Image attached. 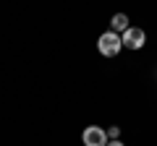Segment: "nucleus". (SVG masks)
Returning a JSON list of instances; mask_svg holds the SVG:
<instances>
[{
    "label": "nucleus",
    "instance_id": "4",
    "mask_svg": "<svg viewBox=\"0 0 157 146\" xmlns=\"http://www.w3.org/2000/svg\"><path fill=\"white\" fill-rule=\"evenodd\" d=\"M126 29H128V16H126V13H115V16L110 18V31L121 34V31H126Z\"/></svg>",
    "mask_w": 157,
    "mask_h": 146
},
{
    "label": "nucleus",
    "instance_id": "2",
    "mask_svg": "<svg viewBox=\"0 0 157 146\" xmlns=\"http://www.w3.org/2000/svg\"><path fill=\"white\" fill-rule=\"evenodd\" d=\"M84 146H107V130H102L100 125H86L81 133Z\"/></svg>",
    "mask_w": 157,
    "mask_h": 146
},
{
    "label": "nucleus",
    "instance_id": "5",
    "mask_svg": "<svg viewBox=\"0 0 157 146\" xmlns=\"http://www.w3.org/2000/svg\"><path fill=\"white\" fill-rule=\"evenodd\" d=\"M107 138H121V128H118V125H113V128H107Z\"/></svg>",
    "mask_w": 157,
    "mask_h": 146
},
{
    "label": "nucleus",
    "instance_id": "6",
    "mask_svg": "<svg viewBox=\"0 0 157 146\" xmlns=\"http://www.w3.org/2000/svg\"><path fill=\"white\" fill-rule=\"evenodd\" d=\"M107 146H123V141H121V138H115V141H107Z\"/></svg>",
    "mask_w": 157,
    "mask_h": 146
},
{
    "label": "nucleus",
    "instance_id": "3",
    "mask_svg": "<svg viewBox=\"0 0 157 146\" xmlns=\"http://www.w3.org/2000/svg\"><path fill=\"white\" fill-rule=\"evenodd\" d=\"M121 42H123V47H128V50H141L144 42H147V34L141 31V29H136V26H128L123 31V37H121Z\"/></svg>",
    "mask_w": 157,
    "mask_h": 146
},
{
    "label": "nucleus",
    "instance_id": "1",
    "mask_svg": "<svg viewBox=\"0 0 157 146\" xmlns=\"http://www.w3.org/2000/svg\"><path fill=\"white\" fill-rule=\"evenodd\" d=\"M121 47H123V42H121V34H115V31H105L97 39V50L105 57H115L121 52Z\"/></svg>",
    "mask_w": 157,
    "mask_h": 146
}]
</instances>
